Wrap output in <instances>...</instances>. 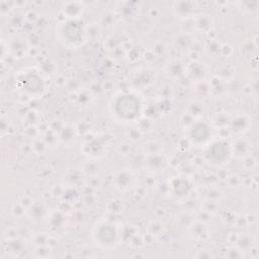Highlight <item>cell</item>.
<instances>
[{
	"instance_id": "3",
	"label": "cell",
	"mask_w": 259,
	"mask_h": 259,
	"mask_svg": "<svg viewBox=\"0 0 259 259\" xmlns=\"http://www.w3.org/2000/svg\"><path fill=\"white\" fill-rule=\"evenodd\" d=\"M96 236L101 244L109 245L115 241L116 233H115L114 228L111 225L106 224V225H102L99 227V229L96 233Z\"/></svg>"
},
{
	"instance_id": "2",
	"label": "cell",
	"mask_w": 259,
	"mask_h": 259,
	"mask_svg": "<svg viewBox=\"0 0 259 259\" xmlns=\"http://www.w3.org/2000/svg\"><path fill=\"white\" fill-rule=\"evenodd\" d=\"M208 154L210 159L214 162H223L227 159L229 155L228 145L224 142H215L209 148Z\"/></svg>"
},
{
	"instance_id": "1",
	"label": "cell",
	"mask_w": 259,
	"mask_h": 259,
	"mask_svg": "<svg viewBox=\"0 0 259 259\" xmlns=\"http://www.w3.org/2000/svg\"><path fill=\"white\" fill-rule=\"evenodd\" d=\"M139 99L131 94H124L118 97L114 102V113L124 120H131L137 117L140 112Z\"/></svg>"
},
{
	"instance_id": "4",
	"label": "cell",
	"mask_w": 259,
	"mask_h": 259,
	"mask_svg": "<svg viewBox=\"0 0 259 259\" xmlns=\"http://www.w3.org/2000/svg\"><path fill=\"white\" fill-rule=\"evenodd\" d=\"M209 134V128L205 123H197L191 131V138L194 142L202 143L208 139Z\"/></svg>"
}]
</instances>
